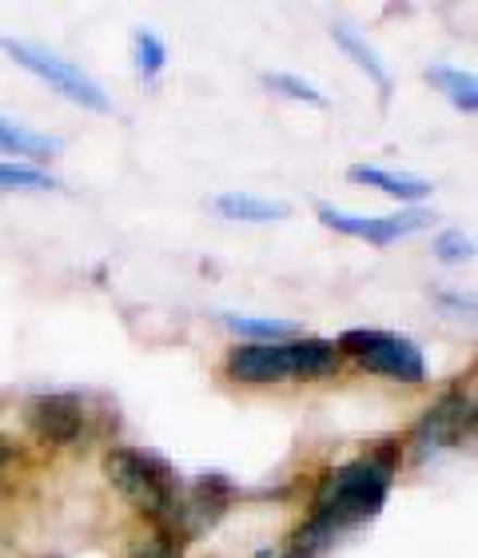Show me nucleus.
Masks as SVG:
<instances>
[{"label": "nucleus", "mask_w": 478, "mask_h": 558, "mask_svg": "<svg viewBox=\"0 0 478 558\" xmlns=\"http://www.w3.org/2000/svg\"><path fill=\"white\" fill-rule=\"evenodd\" d=\"M0 151H9V156H33V160H45V156L60 151V140L40 136V132L24 129V124H16V120L0 117Z\"/></svg>", "instance_id": "ddd939ff"}, {"label": "nucleus", "mask_w": 478, "mask_h": 558, "mask_svg": "<svg viewBox=\"0 0 478 558\" xmlns=\"http://www.w3.org/2000/svg\"><path fill=\"white\" fill-rule=\"evenodd\" d=\"M391 478H395L391 451L367 454V459H355V463L331 471L323 490H319L311 523L299 531V547L295 550L316 558V550H323L339 531H347V526L363 523V519H375L383 511Z\"/></svg>", "instance_id": "f257e3e1"}, {"label": "nucleus", "mask_w": 478, "mask_h": 558, "mask_svg": "<svg viewBox=\"0 0 478 558\" xmlns=\"http://www.w3.org/2000/svg\"><path fill=\"white\" fill-rule=\"evenodd\" d=\"M105 475L136 511H144L156 523H175L180 511H184L172 466L156 459V454L132 451V447H112L105 459Z\"/></svg>", "instance_id": "7ed1b4c3"}, {"label": "nucleus", "mask_w": 478, "mask_h": 558, "mask_svg": "<svg viewBox=\"0 0 478 558\" xmlns=\"http://www.w3.org/2000/svg\"><path fill=\"white\" fill-rule=\"evenodd\" d=\"M132 558H180V547H175L172 535H156V538H148Z\"/></svg>", "instance_id": "6ab92c4d"}, {"label": "nucleus", "mask_w": 478, "mask_h": 558, "mask_svg": "<svg viewBox=\"0 0 478 558\" xmlns=\"http://www.w3.org/2000/svg\"><path fill=\"white\" fill-rule=\"evenodd\" d=\"M434 252H439V259H446V264H463V259H470L475 244H470V235H463L455 228V232H443L434 240Z\"/></svg>", "instance_id": "a211bd4d"}, {"label": "nucleus", "mask_w": 478, "mask_h": 558, "mask_svg": "<svg viewBox=\"0 0 478 558\" xmlns=\"http://www.w3.org/2000/svg\"><path fill=\"white\" fill-rule=\"evenodd\" d=\"M28 423L45 442H57V447H72V442L84 439L88 430V411H84L81 396H69V391H52V396H36L28 399Z\"/></svg>", "instance_id": "6e6552de"}, {"label": "nucleus", "mask_w": 478, "mask_h": 558, "mask_svg": "<svg viewBox=\"0 0 478 558\" xmlns=\"http://www.w3.org/2000/svg\"><path fill=\"white\" fill-rule=\"evenodd\" d=\"M0 48L9 52L24 72H33L36 81H45L52 93H60L72 105L88 108V112H112V100L100 84L88 76L84 69H76L72 60H60L57 52H48L40 45H28V40H0Z\"/></svg>", "instance_id": "39448f33"}, {"label": "nucleus", "mask_w": 478, "mask_h": 558, "mask_svg": "<svg viewBox=\"0 0 478 558\" xmlns=\"http://www.w3.org/2000/svg\"><path fill=\"white\" fill-rule=\"evenodd\" d=\"M132 48H136V72H140V81H156L163 72V64H168V48H163V40L156 33H136V40H132Z\"/></svg>", "instance_id": "2eb2a0df"}, {"label": "nucleus", "mask_w": 478, "mask_h": 558, "mask_svg": "<svg viewBox=\"0 0 478 558\" xmlns=\"http://www.w3.org/2000/svg\"><path fill=\"white\" fill-rule=\"evenodd\" d=\"M223 324L247 336L252 343H275V339H292L295 324L287 319H268V315H223Z\"/></svg>", "instance_id": "4468645a"}, {"label": "nucleus", "mask_w": 478, "mask_h": 558, "mask_svg": "<svg viewBox=\"0 0 478 558\" xmlns=\"http://www.w3.org/2000/svg\"><path fill=\"white\" fill-rule=\"evenodd\" d=\"M470 430H475V403L463 391H451V396H443L419 418L410 442H415L419 459H434V454L455 451L458 442L470 439Z\"/></svg>", "instance_id": "423d86ee"}, {"label": "nucleus", "mask_w": 478, "mask_h": 558, "mask_svg": "<svg viewBox=\"0 0 478 558\" xmlns=\"http://www.w3.org/2000/svg\"><path fill=\"white\" fill-rule=\"evenodd\" d=\"M216 211H220L223 220L240 223H275L292 216V208L283 199H263L252 196V192H223V196H216Z\"/></svg>", "instance_id": "1a4fd4ad"}, {"label": "nucleus", "mask_w": 478, "mask_h": 558, "mask_svg": "<svg viewBox=\"0 0 478 558\" xmlns=\"http://www.w3.org/2000/svg\"><path fill=\"white\" fill-rule=\"evenodd\" d=\"M263 84H268L271 93L287 96V100H304V105H319V108L327 105L323 93H319L316 84L304 81V76H295V72H268V76H263Z\"/></svg>", "instance_id": "dca6fc26"}, {"label": "nucleus", "mask_w": 478, "mask_h": 558, "mask_svg": "<svg viewBox=\"0 0 478 558\" xmlns=\"http://www.w3.org/2000/svg\"><path fill=\"white\" fill-rule=\"evenodd\" d=\"M427 81H431L458 112H475L478 108V81L470 76V72L451 69V64H434V69L427 72Z\"/></svg>", "instance_id": "f8f14e48"}, {"label": "nucleus", "mask_w": 478, "mask_h": 558, "mask_svg": "<svg viewBox=\"0 0 478 558\" xmlns=\"http://www.w3.org/2000/svg\"><path fill=\"white\" fill-rule=\"evenodd\" d=\"M347 175L355 180V184H367V187H375V192H383V196H395V199H422V196H431V184H427V180H419V175L391 172V168H375V163H355Z\"/></svg>", "instance_id": "9d476101"}, {"label": "nucleus", "mask_w": 478, "mask_h": 558, "mask_svg": "<svg viewBox=\"0 0 478 558\" xmlns=\"http://www.w3.org/2000/svg\"><path fill=\"white\" fill-rule=\"evenodd\" d=\"M0 475H4V442H0Z\"/></svg>", "instance_id": "aec40b11"}, {"label": "nucleus", "mask_w": 478, "mask_h": 558, "mask_svg": "<svg viewBox=\"0 0 478 558\" xmlns=\"http://www.w3.org/2000/svg\"><path fill=\"white\" fill-rule=\"evenodd\" d=\"M319 220L331 228V232L355 235V240H367V244H395V240H407V235L422 232L431 216L427 211H395V216H355V211L331 208V204H319Z\"/></svg>", "instance_id": "0eeeda50"}, {"label": "nucleus", "mask_w": 478, "mask_h": 558, "mask_svg": "<svg viewBox=\"0 0 478 558\" xmlns=\"http://www.w3.org/2000/svg\"><path fill=\"white\" fill-rule=\"evenodd\" d=\"M339 355H351V360L367 367L375 375H387V379H399V384H422L427 379V360L422 351L410 343L407 336H391V331H343L335 343Z\"/></svg>", "instance_id": "20e7f679"}, {"label": "nucleus", "mask_w": 478, "mask_h": 558, "mask_svg": "<svg viewBox=\"0 0 478 558\" xmlns=\"http://www.w3.org/2000/svg\"><path fill=\"white\" fill-rule=\"evenodd\" d=\"M0 187L12 192V187H21V192H45V187H60L57 180L40 168H28V163H0Z\"/></svg>", "instance_id": "f3484780"}, {"label": "nucleus", "mask_w": 478, "mask_h": 558, "mask_svg": "<svg viewBox=\"0 0 478 558\" xmlns=\"http://www.w3.org/2000/svg\"><path fill=\"white\" fill-rule=\"evenodd\" d=\"M339 367V351L327 339H275L244 343L228 355V375L235 384H283V379H323Z\"/></svg>", "instance_id": "f03ea898"}, {"label": "nucleus", "mask_w": 478, "mask_h": 558, "mask_svg": "<svg viewBox=\"0 0 478 558\" xmlns=\"http://www.w3.org/2000/svg\"><path fill=\"white\" fill-rule=\"evenodd\" d=\"M331 33H335V45L343 48V52H347V57L355 60V64H359V69L367 72V76H371L375 84H379V93L387 96L391 88H395V81H391L387 64L379 60V52H375V48L367 45V40H363V36L355 33V28H351V24H335Z\"/></svg>", "instance_id": "9b49d317"}]
</instances>
